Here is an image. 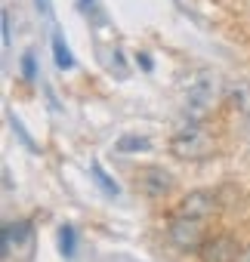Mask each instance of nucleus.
<instances>
[{"instance_id": "1", "label": "nucleus", "mask_w": 250, "mask_h": 262, "mask_svg": "<svg viewBox=\"0 0 250 262\" xmlns=\"http://www.w3.org/2000/svg\"><path fill=\"white\" fill-rule=\"evenodd\" d=\"M216 99H219V77L210 68L195 71V77L189 80V90H185V117L204 120Z\"/></svg>"}, {"instance_id": "2", "label": "nucleus", "mask_w": 250, "mask_h": 262, "mask_svg": "<svg viewBox=\"0 0 250 262\" xmlns=\"http://www.w3.org/2000/svg\"><path fill=\"white\" fill-rule=\"evenodd\" d=\"M170 148H173V155H176V158L198 161V158H207V155L213 151V139L204 133L201 126H198V120H192L185 129H179V133L173 136Z\"/></svg>"}, {"instance_id": "3", "label": "nucleus", "mask_w": 250, "mask_h": 262, "mask_svg": "<svg viewBox=\"0 0 250 262\" xmlns=\"http://www.w3.org/2000/svg\"><path fill=\"white\" fill-rule=\"evenodd\" d=\"M167 237L176 250L189 253V250H198L201 241H204V228H201V219H192V216H179L170 222L167 228Z\"/></svg>"}, {"instance_id": "4", "label": "nucleus", "mask_w": 250, "mask_h": 262, "mask_svg": "<svg viewBox=\"0 0 250 262\" xmlns=\"http://www.w3.org/2000/svg\"><path fill=\"white\" fill-rule=\"evenodd\" d=\"M238 259H241V250L232 234H219L201 247V262H238Z\"/></svg>"}, {"instance_id": "5", "label": "nucleus", "mask_w": 250, "mask_h": 262, "mask_svg": "<svg viewBox=\"0 0 250 262\" xmlns=\"http://www.w3.org/2000/svg\"><path fill=\"white\" fill-rule=\"evenodd\" d=\"M136 182H139V188L149 198H164L173 188V176L164 167H145V170H139L136 173Z\"/></svg>"}, {"instance_id": "6", "label": "nucleus", "mask_w": 250, "mask_h": 262, "mask_svg": "<svg viewBox=\"0 0 250 262\" xmlns=\"http://www.w3.org/2000/svg\"><path fill=\"white\" fill-rule=\"evenodd\" d=\"M216 210V198L210 191H189L179 204V213L182 216H192V219H204Z\"/></svg>"}, {"instance_id": "7", "label": "nucleus", "mask_w": 250, "mask_h": 262, "mask_svg": "<svg viewBox=\"0 0 250 262\" xmlns=\"http://www.w3.org/2000/svg\"><path fill=\"white\" fill-rule=\"evenodd\" d=\"M114 151L117 155H145V151H152V139H145V136H120L114 142Z\"/></svg>"}, {"instance_id": "8", "label": "nucleus", "mask_w": 250, "mask_h": 262, "mask_svg": "<svg viewBox=\"0 0 250 262\" xmlns=\"http://www.w3.org/2000/svg\"><path fill=\"white\" fill-rule=\"evenodd\" d=\"M53 59H56V65L62 71H71L74 68V56H71V50H68V43H65V37L59 31H53Z\"/></svg>"}, {"instance_id": "9", "label": "nucleus", "mask_w": 250, "mask_h": 262, "mask_svg": "<svg viewBox=\"0 0 250 262\" xmlns=\"http://www.w3.org/2000/svg\"><path fill=\"white\" fill-rule=\"evenodd\" d=\"M90 176L96 179V185H99L108 198H117V194H120V185H117V182H114V179H111V176L99 167V164H90Z\"/></svg>"}, {"instance_id": "10", "label": "nucleus", "mask_w": 250, "mask_h": 262, "mask_svg": "<svg viewBox=\"0 0 250 262\" xmlns=\"http://www.w3.org/2000/svg\"><path fill=\"white\" fill-rule=\"evenodd\" d=\"M74 247H77V231H74V225H62V228H59V250H62V256L71 259V256H74Z\"/></svg>"}, {"instance_id": "11", "label": "nucleus", "mask_w": 250, "mask_h": 262, "mask_svg": "<svg viewBox=\"0 0 250 262\" xmlns=\"http://www.w3.org/2000/svg\"><path fill=\"white\" fill-rule=\"evenodd\" d=\"M10 126L16 129V136H19V142L28 148V151H37V145H34V139H31V133H28V129H25V123L16 117V114H10Z\"/></svg>"}, {"instance_id": "12", "label": "nucleus", "mask_w": 250, "mask_h": 262, "mask_svg": "<svg viewBox=\"0 0 250 262\" xmlns=\"http://www.w3.org/2000/svg\"><path fill=\"white\" fill-rule=\"evenodd\" d=\"M22 77H25V80H34V77H37V59H34L31 50L22 56Z\"/></svg>"}, {"instance_id": "13", "label": "nucleus", "mask_w": 250, "mask_h": 262, "mask_svg": "<svg viewBox=\"0 0 250 262\" xmlns=\"http://www.w3.org/2000/svg\"><path fill=\"white\" fill-rule=\"evenodd\" d=\"M34 7L44 19H53V0H34Z\"/></svg>"}, {"instance_id": "14", "label": "nucleus", "mask_w": 250, "mask_h": 262, "mask_svg": "<svg viewBox=\"0 0 250 262\" xmlns=\"http://www.w3.org/2000/svg\"><path fill=\"white\" fill-rule=\"evenodd\" d=\"M13 40V22H10V13L4 10V43Z\"/></svg>"}, {"instance_id": "15", "label": "nucleus", "mask_w": 250, "mask_h": 262, "mask_svg": "<svg viewBox=\"0 0 250 262\" xmlns=\"http://www.w3.org/2000/svg\"><path fill=\"white\" fill-rule=\"evenodd\" d=\"M136 62H139V68H142V71H152V68H155V62H152V56H149V53H139V56H136Z\"/></svg>"}, {"instance_id": "16", "label": "nucleus", "mask_w": 250, "mask_h": 262, "mask_svg": "<svg viewBox=\"0 0 250 262\" xmlns=\"http://www.w3.org/2000/svg\"><path fill=\"white\" fill-rule=\"evenodd\" d=\"M238 262H250V247H247V250H241V259H238Z\"/></svg>"}, {"instance_id": "17", "label": "nucleus", "mask_w": 250, "mask_h": 262, "mask_svg": "<svg viewBox=\"0 0 250 262\" xmlns=\"http://www.w3.org/2000/svg\"><path fill=\"white\" fill-rule=\"evenodd\" d=\"M93 7H96V0H84V10H93ZM93 13H96V10H93Z\"/></svg>"}]
</instances>
